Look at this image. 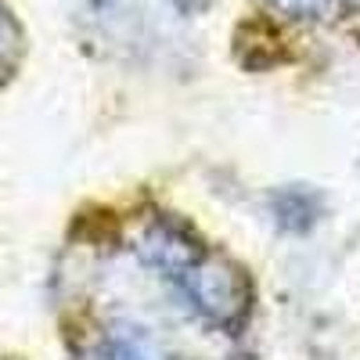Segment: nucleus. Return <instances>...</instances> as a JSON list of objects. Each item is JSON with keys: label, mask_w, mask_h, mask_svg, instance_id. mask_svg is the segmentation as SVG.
Listing matches in <instances>:
<instances>
[{"label": "nucleus", "mask_w": 360, "mask_h": 360, "mask_svg": "<svg viewBox=\"0 0 360 360\" xmlns=\"http://www.w3.org/2000/svg\"><path fill=\"white\" fill-rule=\"evenodd\" d=\"M281 4H288V0H281ZM295 8L299 11H307V8L310 11H321V8H328V0H295Z\"/></svg>", "instance_id": "nucleus-1"}]
</instances>
